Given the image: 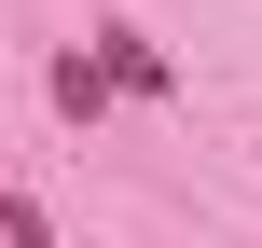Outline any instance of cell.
<instances>
[{
	"label": "cell",
	"instance_id": "1",
	"mask_svg": "<svg viewBox=\"0 0 262 248\" xmlns=\"http://www.w3.org/2000/svg\"><path fill=\"white\" fill-rule=\"evenodd\" d=\"M97 55H111V83H138V97H152V83H166V55H152V41H138V28H97Z\"/></svg>",
	"mask_w": 262,
	"mask_h": 248
},
{
	"label": "cell",
	"instance_id": "2",
	"mask_svg": "<svg viewBox=\"0 0 262 248\" xmlns=\"http://www.w3.org/2000/svg\"><path fill=\"white\" fill-rule=\"evenodd\" d=\"M97 97H111V55H55V110H83V124H97Z\"/></svg>",
	"mask_w": 262,
	"mask_h": 248
}]
</instances>
